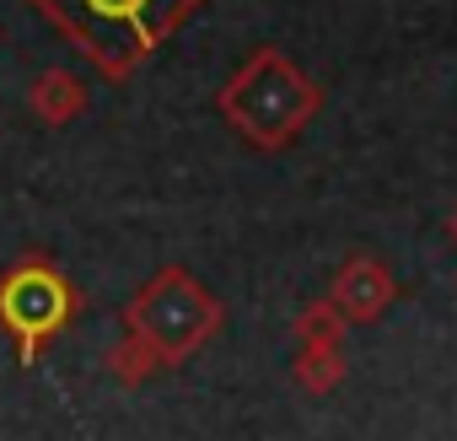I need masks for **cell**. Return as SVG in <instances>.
Wrapping results in <instances>:
<instances>
[{
    "label": "cell",
    "mask_w": 457,
    "mask_h": 441,
    "mask_svg": "<svg viewBox=\"0 0 457 441\" xmlns=\"http://www.w3.org/2000/svg\"><path fill=\"white\" fill-rule=\"evenodd\" d=\"M215 113L226 119V129H232L243 146H253L264 156H280L323 113V87L286 49L264 44L220 81Z\"/></svg>",
    "instance_id": "6da1fadb"
},
{
    "label": "cell",
    "mask_w": 457,
    "mask_h": 441,
    "mask_svg": "<svg viewBox=\"0 0 457 441\" xmlns=\"http://www.w3.org/2000/svg\"><path fill=\"white\" fill-rule=\"evenodd\" d=\"M108 81H129L210 0H28Z\"/></svg>",
    "instance_id": "7a4b0ae2"
},
{
    "label": "cell",
    "mask_w": 457,
    "mask_h": 441,
    "mask_svg": "<svg viewBox=\"0 0 457 441\" xmlns=\"http://www.w3.org/2000/svg\"><path fill=\"white\" fill-rule=\"evenodd\" d=\"M226 323V307L220 296L183 264H162L156 275H145L135 286V296L124 302V334L145 339L162 366H183L194 361Z\"/></svg>",
    "instance_id": "3957f363"
},
{
    "label": "cell",
    "mask_w": 457,
    "mask_h": 441,
    "mask_svg": "<svg viewBox=\"0 0 457 441\" xmlns=\"http://www.w3.org/2000/svg\"><path fill=\"white\" fill-rule=\"evenodd\" d=\"M81 291L65 270H54L49 254H28L0 275V329L12 334L17 361L38 366V355L76 323Z\"/></svg>",
    "instance_id": "277c9868"
},
{
    "label": "cell",
    "mask_w": 457,
    "mask_h": 441,
    "mask_svg": "<svg viewBox=\"0 0 457 441\" xmlns=\"http://www.w3.org/2000/svg\"><path fill=\"white\" fill-rule=\"evenodd\" d=\"M328 296H334V307L350 318V329H366V323L387 318V307L398 302V280H393V270H387L382 259H371V254H350V259L334 270Z\"/></svg>",
    "instance_id": "5b68a950"
},
{
    "label": "cell",
    "mask_w": 457,
    "mask_h": 441,
    "mask_svg": "<svg viewBox=\"0 0 457 441\" xmlns=\"http://www.w3.org/2000/svg\"><path fill=\"white\" fill-rule=\"evenodd\" d=\"M28 108H33V119H38L44 129H65V124H76V119L92 108V92H87V81H81L76 71L44 65V71L33 76V87H28Z\"/></svg>",
    "instance_id": "8992f818"
},
{
    "label": "cell",
    "mask_w": 457,
    "mask_h": 441,
    "mask_svg": "<svg viewBox=\"0 0 457 441\" xmlns=\"http://www.w3.org/2000/svg\"><path fill=\"white\" fill-rule=\"evenodd\" d=\"M291 377H296L302 393L328 398V393L345 387V377H350V355H345V345H296V355H291Z\"/></svg>",
    "instance_id": "52a82bcc"
},
{
    "label": "cell",
    "mask_w": 457,
    "mask_h": 441,
    "mask_svg": "<svg viewBox=\"0 0 457 441\" xmlns=\"http://www.w3.org/2000/svg\"><path fill=\"white\" fill-rule=\"evenodd\" d=\"M291 334H296V345H345L350 318L334 307V296H312L307 307H296Z\"/></svg>",
    "instance_id": "ba28073f"
},
{
    "label": "cell",
    "mask_w": 457,
    "mask_h": 441,
    "mask_svg": "<svg viewBox=\"0 0 457 441\" xmlns=\"http://www.w3.org/2000/svg\"><path fill=\"white\" fill-rule=\"evenodd\" d=\"M103 371L119 382V387H140L145 377H156V371H167L162 366V355L145 345V339H135V334H124L108 355H103Z\"/></svg>",
    "instance_id": "9c48e42d"
},
{
    "label": "cell",
    "mask_w": 457,
    "mask_h": 441,
    "mask_svg": "<svg viewBox=\"0 0 457 441\" xmlns=\"http://www.w3.org/2000/svg\"><path fill=\"white\" fill-rule=\"evenodd\" d=\"M446 243L457 248V204H452V215H446Z\"/></svg>",
    "instance_id": "30bf717a"
}]
</instances>
